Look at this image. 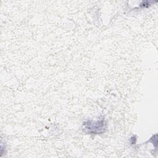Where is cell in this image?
Listing matches in <instances>:
<instances>
[{
	"instance_id": "cell-1",
	"label": "cell",
	"mask_w": 158,
	"mask_h": 158,
	"mask_svg": "<svg viewBox=\"0 0 158 158\" xmlns=\"http://www.w3.org/2000/svg\"><path fill=\"white\" fill-rule=\"evenodd\" d=\"M83 131L89 133H101L106 129V122L101 120L96 122L88 121L83 123Z\"/></svg>"
}]
</instances>
